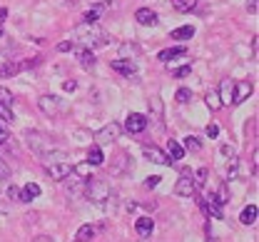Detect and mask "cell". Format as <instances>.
<instances>
[{
	"instance_id": "cell-48",
	"label": "cell",
	"mask_w": 259,
	"mask_h": 242,
	"mask_svg": "<svg viewBox=\"0 0 259 242\" xmlns=\"http://www.w3.org/2000/svg\"><path fill=\"white\" fill-rule=\"evenodd\" d=\"M222 155L232 157V155H234V147H229V145H222Z\"/></svg>"
},
{
	"instance_id": "cell-7",
	"label": "cell",
	"mask_w": 259,
	"mask_h": 242,
	"mask_svg": "<svg viewBox=\"0 0 259 242\" xmlns=\"http://www.w3.org/2000/svg\"><path fill=\"white\" fill-rule=\"evenodd\" d=\"M125 128H127V133H132V135H140V133L147 128V115H142V112H130Z\"/></svg>"
},
{
	"instance_id": "cell-47",
	"label": "cell",
	"mask_w": 259,
	"mask_h": 242,
	"mask_svg": "<svg viewBox=\"0 0 259 242\" xmlns=\"http://www.w3.org/2000/svg\"><path fill=\"white\" fill-rule=\"evenodd\" d=\"M257 157H259V152L254 150V152H252V173L254 175H257Z\"/></svg>"
},
{
	"instance_id": "cell-26",
	"label": "cell",
	"mask_w": 259,
	"mask_h": 242,
	"mask_svg": "<svg viewBox=\"0 0 259 242\" xmlns=\"http://www.w3.org/2000/svg\"><path fill=\"white\" fill-rule=\"evenodd\" d=\"M172 8L177 13H190V10L197 8V0H172Z\"/></svg>"
},
{
	"instance_id": "cell-9",
	"label": "cell",
	"mask_w": 259,
	"mask_h": 242,
	"mask_svg": "<svg viewBox=\"0 0 259 242\" xmlns=\"http://www.w3.org/2000/svg\"><path fill=\"white\" fill-rule=\"evenodd\" d=\"M142 152H145V157H147L150 163H157V165H172V160L167 157V152H162L160 147H155V145H145Z\"/></svg>"
},
{
	"instance_id": "cell-38",
	"label": "cell",
	"mask_w": 259,
	"mask_h": 242,
	"mask_svg": "<svg viewBox=\"0 0 259 242\" xmlns=\"http://www.w3.org/2000/svg\"><path fill=\"white\" fill-rule=\"evenodd\" d=\"M160 180L162 177H157V175H150V177L145 180V187H147V190H152V187H157V185H160Z\"/></svg>"
},
{
	"instance_id": "cell-36",
	"label": "cell",
	"mask_w": 259,
	"mask_h": 242,
	"mask_svg": "<svg viewBox=\"0 0 259 242\" xmlns=\"http://www.w3.org/2000/svg\"><path fill=\"white\" fill-rule=\"evenodd\" d=\"M102 13L97 10V8H93V10H88L85 15H82V23H97V18H100Z\"/></svg>"
},
{
	"instance_id": "cell-40",
	"label": "cell",
	"mask_w": 259,
	"mask_h": 242,
	"mask_svg": "<svg viewBox=\"0 0 259 242\" xmlns=\"http://www.w3.org/2000/svg\"><path fill=\"white\" fill-rule=\"evenodd\" d=\"M72 48H75V43H72V40H65V43L58 45V50H60V53H67V50H72Z\"/></svg>"
},
{
	"instance_id": "cell-28",
	"label": "cell",
	"mask_w": 259,
	"mask_h": 242,
	"mask_svg": "<svg viewBox=\"0 0 259 242\" xmlns=\"http://www.w3.org/2000/svg\"><path fill=\"white\" fill-rule=\"evenodd\" d=\"M204 103H207L209 110H220V107H222V100H220V95H217V93H207Z\"/></svg>"
},
{
	"instance_id": "cell-19",
	"label": "cell",
	"mask_w": 259,
	"mask_h": 242,
	"mask_svg": "<svg viewBox=\"0 0 259 242\" xmlns=\"http://www.w3.org/2000/svg\"><path fill=\"white\" fill-rule=\"evenodd\" d=\"M135 230H137L140 237H150V232L155 230V220H150V217H137Z\"/></svg>"
},
{
	"instance_id": "cell-27",
	"label": "cell",
	"mask_w": 259,
	"mask_h": 242,
	"mask_svg": "<svg viewBox=\"0 0 259 242\" xmlns=\"http://www.w3.org/2000/svg\"><path fill=\"white\" fill-rule=\"evenodd\" d=\"M182 147L190 150V152H199V150H202V142L194 138V135H187V138L182 140Z\"/></svg>"
},
{
	"instance_id": "cell-6",
	"label": "cell",
	"mask_w": 259,
	"mask_h": 242,
	"mask_svg": "<svg viewBox=\"0 0 259 242\" xmlns=\"http://www.w3.org/2000/svg\"><path fill=\"white\" fill-rule=\"evenodd\" d=\"M45 173L50 175V180H65L72 175V165L67 160H58V163H48L45 165Z\"/></svg>"
},
{
	"instance_id": "cell-15",
	"label": "cell",
	"mask_w": 259,
	"mask_h": 242,
	"mask_svg": "<svg viewBox=\"0 0 259 242\" xmlns=\"http://www.w3.org/2000/svg\"><path fill=\"white\" fill-rule=\"evenodd\" d=\"M217 95H220L222 105H229V103H232V100H234V80L225 77V80L220 83V90H217Z\"/></svg>"
},
{
	"instance_id": "cell-3",
	"label": "cell",
	"mask_w": 259,
	"mask_h": 242,
	"mask_svg": "<svg viewBox=\"0 0 259 242\" xmlns=\"http://www.w3.org/2000/svg\"><path fill=\"white\" fill-rule=\"evenodd\" d=\"M25 140H28V145H30L32 152H35V155H40V157L55 150V145L50 142V138H48V135H42L40 130H28V133H25Z\"/></svg>"
},
{
	"instance_id": "cell-23",
	"label": "cell",
	"mask_w": 259,
	"mask_h": 242,
	"mask_svg": "<svg viewBox=\"0 0 259 242\" xmlns=\"http://www.w3.org/2000/svg\"><path fill=\"white\" fill-rule=\"evenodd\" d=\"M93 237H95V227L93 225H82L77 230V235H75V242H90Z\"/></svg>"
},
{
	"instance_id": "cell-14",
	"label": "cell",
	"mask_w": 259,
	"mask_h": 242,
	"mask_svg": "<svg viewBox=\"0 0 259 242\" xmlns=\"http://www.w3.org/2000/svg\"><path fill=\"white\" fill-rule=\"evenodd\" d=\"M199 205H202V210H204L209 217H214V220H225L222 205H217V203L212 200V195H209V197H204V200H199Z\"/></svg>"
},
{
	"instance_id": "cell-30",
	"label": "cell",
	"mask_w": 259,
	"mask_h": 242,
	"mask_svg": "<svg viewBox=\"0 0 259 242\" xmlns=\"http://www.w3.org/2000/svg\"><path fill=\"white\" fill-rule=\"evenodd\" d=\"M8 50H13V40L3 33V28H0V55H5Z\"/></svg>"
},
{
	"instance_id": "cell-18",
	"label": "cell",
	"mask_w": 259,
	"mask_h": 242,
	"mask_svg": "<svg viewBox=\"0 0 259 242\" xmlns=\"http://www.w3.org/2000/svg\"><path fill=\"white\" fill-rule=\"evenodd\" d=\"M77 60H80V68L82 70H93L95 68V55L90 48H80L77 50Z\"/></svg>"
},
{
	"instance_id": "cell-29",
	"label": "cell",
	"mask_w": 259,
	"mask_h": 242,
	"mask_svg": "<svg viewBox=\"0 0 259 242\" xmlns=\"http://www.w3.org/2000/svg\"><path fill=\"white\" fill-rule=\"evenodd\" d=\"M212 200H214L217 205H227V203H229V195H227V187H225V185H222V187H220V190L212 195Z\"/></svg>"
},
{
	"instance_id": "cell-32",
	"label": "cell",
	"mask_w": 259,
	"mask_h": 242,
	"mask_svg": "<svg viewBox=\"0 0 259 242\" xmlns=\"http://www.w3.org/2000/svg\"><path fill=\"white\" fill-rule=\"evenodd\" d=\"M192 177H194V185H197V187H202V185L207 182V177H209V170H207V168H199L197 175H192Z\"/></svg>"
},
{
	"instance_id": "cell-35",
	"label": "cell",
	"mask_w": 259,
	"mask_h": 242,
	"mask_svg": "<svg viewBox=\"0 0 259 242\" xmlns=\"http://www.w3.org/2000/svg\"><path fill=\"white\" fill-rule=\"evenodd\" d=\"M190 100H192V90H187V88H180V90H177V103H190Z\"/></svg>"
},
{
	"instance_id": "cell-25",
	"label": "cell",
	"mask_w": 259,
	"mask_h": 242,
	"mask_svg": "<svg viewBox=\"0 0 259 242\" xmlns=\"http://www.w3.org/2000/svg\"><path fill=\"white\" fill-rule=\"evenodd\" d=\"M102 163H105V155H102L100 145L90 147V152H88V165H102Z\"/></svg>"
},
{
	"instance_id": "cell-42",
	"label": "cell",
	"mask_w": 259,
	"mask_h": 242,
	"mask_svg": "<svg viewBox=\"0 0 259 242\" xmlns=\"http://www.w3.org/2000/svg\"><path fill=\"white\" fill-rule=\"evenodd\" d=\"M63 88L67 90V93H72V90H77V83H75V80H65Z\"/></svg>"
},
{
	"instance_id": "cell-43",
	"label": "cell",
	"mask_w": 259,
	"mask_h": 242,
	"mask_svg": "<svg viewBox=\"0 0 259 242\" xmlns=\"http://www.w3.org/2000/svg\"><path fill=\"white\" fill-rule=\"evenodd\" d=\"M8 175H10V168H8V165H5V163L0 160V180H5Z\"/></svg>"
},
{
	"instance_id": "cell-4",
	"label": "cell",
	"mask_w": 259,
	"mask_h": 242,
	"mask_svg": "<svg viewBox=\"0 0 259 242\" xmlns=\"http://www.w3.org/2000/svg\"><path fill=\"white\" fill-rule=\"evenodd\" d=\"M175 192H177L180 197H192L194 192H197V185H194V177L190 170H185V173L180 175V180H177V185H175Z\"/></svg>"
},
{
	"instance_id": "cell-11",
	"label": "cell",
	"mask_w": 259,
	"mask_h": 242,
	"mask_svg": "<svg viewBox=\"0 0 259 242\" xmlns=\"http://www.w3.org/2000/svg\"><path fill=\"white\" fill-rule=\"evenodd\" d=\"M135 20H137L140 25H145V28H152V25H157V13L150 10V8H140V10L135 13Z\"/></svg>"
},
{
	"instance_id": "cell-13",
	"label": "cell",
	"mask_w": 259,
	"mask_h": 242,
	"mask_svg": "<svg viewBox=\"0 0 259 242\" xmlns=\"http://www.w3.org/2000/svg\"><path fill=\"white\" fill-rule=\"evenodd\" d=\"M150 120L157 123V128H162V120H164V105H162V98H150Z\"/></svg>"
},
{
	"instance_id": "cell-5",
	"label": "cell",
	"mask_w": 259,
	"mask_h": 242,
	"mask_svg": "<svg viewBox=\"0 0 259 242\" xmlns=\"http://www.w3.org/2000/svg\"><path fill=\"white\" fill-rule=\"evenodd\" d=\"M120 133H122V128H120L117 123H110V125H105L102 130H97V133H95L97 145H110V142L120 140Z\"/></svg>"
},
{
	"instance_id": "cell-22",
	"label": "cell",
	"mask_w": 259,
	"mask_h": 242,
	"mask_svg": "<svg viewBox=\"0 0 259 242\" xmlns=\"http://www.w3.org/2000/svg\"><path fill=\"white\" fill-rule=\"evenodd\" d=\"M257 205H247V208L242 210V215H239V220H242V225H254L257 222Z\"/></svg>"
},
{
	"instance_id": "cell-21",
	"label": "cell",
	"mask_w": 259,
	"mask_h": 242,
	"mask_svg": "<svg viewBox=\"0 0 259 242\" xmlns=\"http://www.w3.org/2000/svg\"><path fill=\"white\" fill-rule=\"evenodd\" d=\"M35 197H40V185H35V182H28L23 190H20V203H30Z\"/></svg>"
},
{
	"instance_id": "cell-2",
	"label": "cell",
	"mask_w": 259,
	"mask_h": 242,
	"mask_svg": "<svg viewBox=\"0 0 259 242\" xmlns=\"http://www.w3.org/2000/svg\"><path fill=\"white\" fill-rule=\"evenodd\" d=\"M85 195H88L90 203L102 205L105 200H110L112 190H110V185H107L105 180H100V177H88V182H85Z\"/></svg>"
},
{
	"instance_id": "cell-37",
	"label": "cell",
	"mask_w": 259,
	"mask_h": 242,
	"mask_svg": "<svg viewBox=\"0 0 259 242\" xmlns=\"http://www.w3.org/2000/svg\"><path fill=\"white\" fill-rule=\"evenodd\" d=\"M5 192H8V197H10V200L20 203V187H18V185H10V187H8Z\"/></svg>"
},
{
	"instance_id": "cell-10",
	"label": "cell",
	"mask_w": 259,
	"mask_h": 242,
	"mask_svg": "<svg viewBox=\"0 0 259 242\" xmlns=\"http://www.w3.org/2000/svg\"><path fill=\"white\" fill-rule=\"evenodd\" d=\"M37 105H40V110H42L48 117H53V115H58V112H60V103H58V98H55V95H42V98L37 100Z\"/></svg>"
},
{
	"instance_id": "cell-16",
	"label": "cell",
	"mask_w": 259,
	"mask_h": 242,
	"mask_svg": "<svg viewBox=\"0 0 259 242\" xmlns=\"http://www.w3.org/2000/svg\"><path fill=\"white\" fill-rule=\"evenodd\" d=\"M112 70H117L120 75L132 77V75L137 72V65H135V60H125V58H120V60H112Z\"/></svg>"
},
{
	"instance_id": "cell-39",
	"label": "cell",
	"mask_w": 259,
	"mask_h": 242,
	"mask_svg": "<svg viewBox=\"0 0 259 242\" xmlns=\"http://www.w3.org/2000/svg\"><path fill=\"white\" fill-rule=\"evenodd\" d=\"M190 72H192V65H182V68L175 70V77H187Z\"/></svg>"
},
{
	"instance_id": "cell-24",
	"label": "cell",
	"mask_w": 259,
	"mask_h": 242,
	"mask_svg": "<svg viewBox=\"0 0 259 242\" xmlns=\"http://www.w3.org/2000/svg\"><path fill=\"white\" fill-rule=\"evenodd\" d=\"M192 35H194V28H192V25H182V28L172 30V35H169V37H172V40H190Z\"/></svg>"
},
{
	"instance_id": "cell-51",
	"label": "cell",
	"mask_w": 259,
	"mask_h": 242,
	"mask_svg": "<svg viewBox=\"0 0 259 242\" xmlns=\"http://www.w3.org/2000/svg\"><path fill=\"white\" fill-rule=\"evenodd\" d=\"M140 242H150V240H147V237H142V240H140Z\"/></svg>"
},
{
	"instance_id": "cell-31",
	"label": "cell",
	"mask_w": 259,
	"mask_h": 242,
	"mask_svg": "<svg viewBox=\"0 0 259 242\" xmlns=\"http://www.w3.org/2000/svg\"><path fill=\"white\" fill-rule=\"evenodd\" d=\"M237 170H239V160H237V155H232V157H229V168H227V177L234 180V177H237Z\"/></svg>"
},
{
	"instance_id": "cell-50",
	"label": "cell",
	"mask_w": 259,
	"mask_h": 242,
	"mask_svg": "<svg viewBox=\"0 0 259 242\" xmlns=\"http://www.w3.org/2000/svg\"><path fill=\"white\" fill-rule=\"evenodd\" d=\"M65 3H70V5H72V3H77V0H65Z\"/></svg>"
},
{
	"instance_id": "cell-44",
	"label": "cell",
	"mask_w": 259,
	"mask_h": 242,
	"mask_svg": "<svg viewBox=\"0 0 259 242\" xmlns=\"http://www.w3.org/2000/svg\"><path fill=\"white\" fill-rule=\"evenodd\" d=\"M120 53H122V55H130V53H132V55H135V53H137V48H135V45H122V50H120Z\"/></svg>"
},
{
	"instance_id": "cell-17",
	"label": "cell",
	"mask_w": 259,
	"mask_h": 242,
	"mask_svg": "<svg viewBox=\"0 0 259 242\" xmlns=\"http://www.w3.org/2000/svg\"><path fill=\"white\" fill-rule=\"evenodd\" d=\"M175 58H187V48L185 45H177V48H169V50H162L160 53L162 63H172Z\"/></svg>"
},
{
	"instance_id": "cell-33",
	"label": "cell",
	"mask_w": 259,
	"mask_h": 242,
	"mask_svg": "<svg viewBox=\"0 0 259 242\" xmlns=\"http://www.w3.org/2000/svg\"><path fill=\"white\" fill-rule=\"evenodd\" d=\"M0 103L8 105V107H13V103H15V98H13V93L8 88H0Z\"/></svg>"
},
{
	"instance_id": "cell-12",
	"label": "cell",
	"mask_w": 259,
	"mask_h": 242,
	"mask_svg": "<svg viewBox=\"0 0 259 242\" xmlns=\"http://www.w3.org/2000/svg\"><path fill=\"white\" fill-rule=\"evenodd\" d=\"M30 65H35V60L32 63H3L0 65V77H15L20 70H25V68H30Z\"/></svg>"
},
{
	"instance_id": "cell-8",
	"label": "cell",
	"mask_w": 259,
	"mask_h": 242,
	"mask_svg": "<svg viewBox=\"0 0 259 242\" xmlns=\"http://www.w3.org/2000/svg\"><path fill=\"white\" fill-rule=\"evenodd\" d=\"M252 90H254L252 83H247V80H234V100H232V105L244 103V100L252 95Z\"/></svg>"
},
{
	"instance_id": "cell-20",
	"label": "cell",
	"mask_w": 259,
	"mask_h": 242,
	"mask_svg": "<svg viewBox=\"0 0 259 242\" xmlns=\"http://www.w3.org/2000/svg\"><path fill=\"white\" fill-rule=\"evenodd\" d=\"M167 157H169L172 163L182 160V157H185V147H182L177 140H169V142H167Z\"/></svg>"
},
{
	"instance_id": "cell-34",
	"label": "cell",
	"mask_w": 259,
	"mask_h": 242,
	"mask_svg": "<svg viewBox=\"0 0 259 242\" xmlns=\"http://www.w3.org/2000/svg\"><path fill=\"white\" fill-rule=\"evenodd\" d=\"M15 117H13V110L8 107V105L0 103V123H13Z\"/></svg>"
},
{
	"instance_id": "cell-49",
	"label": "cell",
	"mask_w": 259,
	"mask_h": 242,
	"mask_svg": "<svg viewBox=\"0 0 259 242\" xmlns=\"http://www.w3.org/2000/svg\"><path fill=\"white\" fill-rule=\"evenodd\" d=\"M32 242H53L50 237H37V240H32Z\"/></svg>"
},
{
	"instance_id": "cell-45",
	"label": "cell",
	"mask_w": 259,
	"mask_h": 242,
	"mask_svg": "<svg viewBox=\"0 0 259 242\" xmlns=\"http://www.w3.org/2000/svg\"><path fill=\"white\" fill-rule=\"evenodd\" d=\"M8 140H10V135H8L3 128H0V147H3V145H8Z\"/></svg>"
},
{
	"instance_id": "cell-46",
	"label": "cell",
	"mask_w": 259,
	"mask_h": 242,
	"mask_svg": "<svg viewBox=\"0 0 259 242\" xmlns=\"http://www.w3.org/2000/svg\"><path fill=\"white\" fill-rule=\"evenodd\" d=\"M247 10L254 15V13H257V0H247Z\"/></svg>"
},
{
	"instance_id": "cell-41",
	"label": "cell",
	"mask_w": 259,
	"mask_h": 242,
	"mask_svg": "<svg viewBox=\"0 0 259 242\" xmlns=\"http://www.w3.org/2000/svg\"><path fill=\"white\" fill-rule=\"evenodd\" d=\"M220 135V128L217 125H207V138H217Z\"/></svg>"
},
{
	"instance_id": "cell-1",
	"label": "cell",
	"mask_w": 259,
	"mask_h": 242,
	"mask_svg": "<svg viewBox=\"0 0 259 242\" xmlns=\"http://www.w3.org/2000/svg\"><path fill=\"white\" fill-rule=\"evenodd\" d=\"M72 40H77V43H82L85 48H102V45H107L110 43V35L105 33L97 23H80V25H75L72 28Z\"/></svg>"
}]
</instances>
